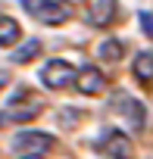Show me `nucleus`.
I'll list each match as a JSON object with an SVG mask.
<instances>
[{
	"mask_svg": "<svg viewBox=\"0 0 153 159\" xmlns=\"http://www.w3.org/2000/svg\"><path fill=\"white\" fill-rule=\"evenodd\" d=\"M53 147H56V137L47 131H35V128H25L13 137V150L19 153V159H44Z\"/></svg>",
	"mask_w": 153,
	"mask_h": 159,
	"instance_id": "f257e3e1",
	"label": "nucleus"
},
{
	"mask_svg": "<svg viewBox=\"0 0 153 159\" xmlns=\"http://www.w3.org/2000/svg\"><path fill=\"white\" fill-rule=\"evenodd\" d=\"M75 75H78V69H75L72 62H66V59H47L41 66L38 78H41V84L47 91H66V88L75 84Z\"/></svg>",
	"mask_w": 153,
	"mask_h": 159,
	"instance_id": "f03ea898",
	"label": "nucleus"
},
{
	"mask_svg": "<svg viewBox=\"0 0 153 159\" xmlns=\"http://www.w3.org/2000/svg\"><path fill=\"white\" fill-rule=\"evenodd\" d=\"M41 109H44V103H41V97L38 94H31V91H16V97L10 100V109H7V119L10 122H31V119H38L41 116Z\"/></svg>",
	"mask_w": 153,
	"mask_h": 159,
	"instance_id": "7ed1b4c3",
	"label": "nucleus"
},
{
	"mask_svg": "<svg viewBox=\"0 0 153 159\" xmlns=\"http://www.w3.org/2000/svg\"><path fill=\"white\" fill-rule=\"evenodd\" d=\"M97 147H100L109 159H131V153H134L128 134L119 131V128H106V131L97 137Z\"/></svg>",
	"mask_w": 153,
	"mask_h": 159,
	"instance_id": "20e7f679",
	"label": "nucleus"
},
{
	"mask_svg": "<svg viewBox=\"0 0 153 159\" xmlns=\"http://www.w3.org/2000/svg\"><path fill=\"white\" fill-rule=\"evenodd\" d=\"M113 112H119L128 122V128H144V103L137 97H128L125 91L113 94Z\"/></svg>",
	"mask_w": 153,
	"mask_h": 159,
	"instance_id": "39448f33",
	"label": "nucleus"
},
{
	"mask_svg": "<svg viewBox=\"0 0 153 159\" xmlns=\"http://www.w3.org/2000/svg\"><path fill=\"white\" fill-rule=\"evenodd\" d=\"M75 88H78V94H85V97H100L106 91V78H103V72L97 66H85V69H78V75H75Z\"/></svg>",
	"mask_w": 153,
	"mask_h": 159,
	"instance_id": "423d86ee",
	"label": "nucleus"
},
{
	"mask_svg": "<svg viewBox=\"0 0 153 159\" xmlns=\"http://www.w3.org/2000/svg\"><path fill=\"white\" fill-rule=\"evenodd\" d=\"M116 13H119V3H116V0H94V3H91V13H88V22H91L94 28H106V25H113Z\"/></svg>",
	"mask_w": 153,
	"mask_h": 159,
	"instance_id": "0eeeda50",
	"label": "nucleus"
},
{
	"mask_svg": "<svg viewBox=\"0 0 153 159\" xmlns=\"http://www.w3.org/2000/svg\"><path fill=\"white\" fill-rule=\"evenodd\" d=\"M69 19H72V3L69 0H50L38 16V22H44V25H63Z\"/></svg>",
	"mask_w": 153,
	"mask_h": 159,
	"instance_id": "6e6552de",
	"label": "nucleus"
},
{
	"mask_svg": "<svg viewBox=\"0 0 153 159\" xmlns=\"http://www.w3.org/2000/svg\"><path fill=\"white\" fill-rule=\"evenodd\" d=\"M131 75L137 78L141 84H150V81H153V53H150V50H141V53L131 59Z\"/></svg>",
	"mask_w": 153,
	"mask_h": 159,
	"instance_id": "1a4fd4ad",
	"label": "nucleus"
},
{
	"mask_svg": "<svg viewBox=\"0 0 153 159\" xmlns=\"http://www.w3.org/2000/svg\"><path fill=\"white\" fill-rule=\"evenodd\" d=\"M19 38H22L19 22H16V19H10V16H0V47H13Z\"/></svg>",
	"mask_w": 153,
	"mask_h": 159,
	"instance_id": "9d476101",
	"label": "nucleus"
},
{
	"mask_svg": "<svg viewBox=\"0 0 153 159\" xmlns=\"http://www.w3.org/2000/svg\"><path fill=\"white\" fill-rule=\"evenodd\" d=\"M122 53H125V44L116 41V38H106V41H100V47H97V56L106 59V62H119Z\"/></svg>",
	"mask_w": 153,
	"mask_h": 159,
	"instance_id": "9b49d317",
	"label": "nucleus"
},
{
	"mask_svg": "<svg viewBox=\"0 0 153 159\" xmlns=\"http://www.w3.org/2000/svg\"><path fill=\"white\" fill-rule=\"evenodd\" d=\"M38 53H41V41H38V38H31V41H25L22 47H16V53H13V62H19V66H22V62H31Z\"/></svg>",
	"mask_w": 153,
	"mask_h": 159,
	"instance_id": "f8f14e48",
	"label": "nucleus"
},
{
	"mask_svg": "<svg viewBox=\"0 0 153 159\" xmlns=\"http://www.w3.org/2000/svg\"><path fill=\"white\" fill-rule=\"evenodd\" d=\"M19 3H22V10H25L28 16H35V19H38V16H41V10L50 3V0H19Z\"/></svg>",
	"mask_w": 153,
	"mask_h": 159,
	"instance_id": "ddd939ff",
	"label": "nucleus"
},
{
	"mask_svg": "<svg viewBox=\"0 0 153 159\" xmlns=\"http://www.w3.org/2000/svg\"><path fill=\"white\" fill-rule=\"evenodd\" d=\"M141 25H144V34L153 38V16L150 13H141Z\"/></svg>",
	"mask_w": 153,
	"mask_h": 159,
	"instance_id": "4468645a",
	"label": "nucleus"
},
{
	"mask_svg": "<svg viewBox=\"0 0 153 159\" xmlns=\"http://www.w3.org/2000/svg\"><path fill=\"white\" fill-rule=\"evenodd\" d=\"M7 84H10V72H7V69H0V91H3Z\"/></svg>",
	"mask_w": 153,
	"mask_h": 159,
	"instance_id": "2eb2a0df",
	"label": "nucleus"
}]
</instances>
